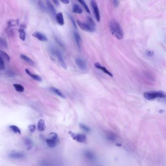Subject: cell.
Returning a JSON list of instances; mask_svg holds the SVG:
<instances>
[{
	"instance_id": "obj_1",
	"label": "cell",
	"mask_w": 166,
	"mask_h": 166,
	"mask_svg": "<svg viewBox=\"0 0 166 166\" xmlns=\"http://www.w3.org/2000/svg\"><path fill=\"white\" fill-rule=\"evenodd\" d=\"M110 29L113 36L118 40L122 39L124 36V32L120 24L115 20H112L110 23Z\"/></svg>"
},
{
	"instance_id": "obj_2",
	"label": "cell",
	"mask_w": 166,
	"mask_h": 166,
	"mask_svg": "<svg viewBox=\"0 0 166 166\" xmlns=\"http://www.w3.org/2000/svg\"><path fill=\"white\" fill-rule=\"evenodd\" d=\"M59 142L58 135L55 133H51L49 135L47 139H46V142L48 146L50 148L56 147Z\"/></svg>"
},
{
	"instance_id": "obj_3",
	"label": "cell",
	"mask_w": 166,
	"mask_h": 166,
	"mask_svg": "<svg viewBox=\"0 0 166 166\" xmlns=\"http://www.w3.org/2000/svg\"><path fill=\"white\" fill-rule=\"evenodd\" d=\"M144 95L145 99L149 100H153L157 98H164L166 97V95L161 91H151L145 93Z\"/></svg>"
},
{
	"instance_id": "obj_4",
	"label": "cell",
	"mask_w": 166,
	"mask_h": 166,
	"mask_svg": "<svg viewBox=\"0 0 166 166\" xmlns=\"http://www.w3.org/2000/svg\"><path fill=\"white\" fill-rule=\"evenodd\" d=\"M77 23L79 25L81 29L83 30L86 32H93L95 30V27H93L89 23H86L84 22H82L80 21H77Z\"/></svg>"
},
{
	"instance_id": "obj_5",
	"label": "cell",
	"mask_w": 166,
	"mask_h": 166,
	"mask_svg": "<svg viewBox=\"0 0 166 166\" xmlns=\"http://www.w3.org/2000/svg\"><path fill=\"white\" fill-rule=\"evenodd\" d=\"M69 133L73 139L79 143H85L86 141L87 138L85 135L81 133H74L71 132H69Z\"/></svg>"
},
{
	"instance_id": "obj_6",
	"label": "cell",
	"mask_w": 166,
	"mask_h": 166,
	"mask_svg": "<svg viewBox=\"0 0 166 166\" xmlns=\"http://www.w3.org/2000/svg\"><path fill=\"white\" fill-rule=\"evenodd\" d=\"M8 157L12 159H23L25 157V155L21 151H13L8 154Z\"/></svg>"
},
{
	"instance_id": "obj_7",
	"label": "cell",
	"mask_w": 166,
	"mask_h": 166,
	"mask_svg": "<svg viewBox=\"0 0 166 166\" xmlns=\"http://www.w3.org/2000/svg\"><path fill=\"white\" fill-rule=\"evenodd\" d=\"M91 4L93 10L94 11V14L95 16V19L98 22L100 21V13H99V11L98 6L97 5V3H96L95 1H91Z\"/></svg>"
},
{
	"instance_id": "obj_8",
	"label": "cell",
	"mask_w": 166,
	"mask_h": 166,
	"mask_svg": "<svg viewBox=\"0 0 166 166\" xmlns=\"http://www.w3.org/2000/svg\"><path fill=\"white\" fill-rule=\"evenodd\" d=\"M32 36L35 38H37L38 40L41 41H48V38L43 33L39 31H36L32 34Z\"/></svg>"
},
{
	"instance_id": "obj_9",
	"label": "cell",
	"mask_w": 166,
	"mask_h": 166,
	"mask_svg": "<svg viewBox=\"0 0 166 166\" xmlns=\"http://www.w3.org/2000/svg\"><path fill=\"white\" fill-rule=\"evenodd\" d=\"M75 61L77 66L82 70H85L87 68V63L84 59L81 58H77Z\"/></svg>"
},
{
	"instance_id": "obj_10",
	"label": "cell",
	"mask_w": 166,
	"mask_h": 166,
	"mask_svg": "<svg viewBox=\"0 0 166 166\" xmlns=\"http://www.w3.org/2000/svg\"><path fill=\"white\" fill-rule=\"evenodd\" d=\"M83 155H84V157L89 161H94L95 159V155L91 151H89V150L85 151L83 153Z\"/></svg>"
},
{
	"instance_id": "obj_11",
	"label": "cell",
	"mask_w": 166,
	"mask_h": 166,
	"mask_svg": "<svg viewBox=\"0 0 166 166\" xmlns=\"http://www.w3.org/2000/svg\"><path fill=\"white\" fill-rule=\"evenodd\" d=\"M56 56L57 57L58 60L59 61V63L61 64V66L63 67L64 69H67V66H66V63L64 61V59L63 58L62 54L59 50H57L56 51Z\"/></svg>"
},
{
	"instance_id": "obj_12",
	"label": "cell",
	"mask_w": 166,
	"mask_h": 166,
	"mask_svg": "<svg viewBox=\"0 0 166 166\" xmlns=\"http://www.w3.org/2000/svg\"><path fill=\"white\" fill-rule=\"evenodd\" d=\"M25 26L23 25H21L19 29V37L23 41H25V38H26V32H25Z\"/></svg>"
},
{
	"instance_id": "obj_13",
	"label": "cell",
	"mask_w": 166,
	"mask_h": 166,
	"mask_svg": "<svg viewBox=\"0 0 166 166\" xmlns=\"http://www.w3.org/2000/svg\"><path fill=\"white\" fill-rule=\"evenodd\" d=\"M25 72L27 73L28 76H29L30 77H31L32 79H34L35 81H38L39 82H41L42 81V79L40 76H38L37 75H35V74H32L30 72V71L28 70V69H25Z\"/></svg>"
},
{
	"instance_id": "obj_14",
	"label": "cell",
	"mask_w": 166,
	"mask_h": 166,
	"mask_svg": "<svg viewBox=\"0 0 166 166\" xmlns=\"http://www.w3.org/2000/svg\"><path fill=\"white\" fill-rule=\"evenodd\" d=\"M95 68H97V69H100L101 71H103L104 73H105V74H107L108 75L110 76L111 77H113V74L110 72H109L105 67H104V66L101 65L99 63H95Z\"/></svg>"
},
{
	"instance_id": "obj_15",
	"label": "cell",
	"mask_w": 166,
	"mask_h": 166,
	"mask_svg": "<svg viewBox=\"0 0 166 166\" xmlns=\"http://www.w3.org/2000/svg\"><path fill=\"white\" fill-rule=\"evenodd\" d=\"M56 20L58 24L63 25L64 24V18L61 12H59L56 15Z\"/></svg>"
},
{
	"instance_id": "obj_16",
	"label": "cell",
	"mask_w": 166,
	"mask_h": 166,
	"mask_svg": "<svg viewBox=\"0 0 166 166\" xmlns=\"http://www.w3.org/2000/svg\"><path fill=\"white\" fill-rule=\"evenodd\" d=\"M74 36L75 41H76L77 45L78 47L79 50H81V36L79 34L77 33V32L74 31Z\"/></svg>"
},
{
	"instance_id": "obj_17",
	"label": "cell",
	"mask_w": 166,
	"mask_h": 166,
	"mask_svg": "<svg viewBox=\"0 0 166 166\" xmlns=\"http://www.w3.org/2000/svg\"><path fill=\"white\" fill-rule=\"evenodd\" d=\"M46 125L45 124V120L43 119H40L38 123V129L40 131L43 132L45 130Z\"/></svg>"
},
{
	"instance_id": "obj_18",
	"label": "cell",
	"mask_w": 166,
	"mask_h": 166,
	"mask_svg": "<svg viewBox=\"0 0 166 166\" xmlns=\"http://www.w3.org/2000/svg\"><path fill=\"white\" fill-rule=\"evenodd\" d=\"M21 59H23V61H25V62H27L28 64H29L30 65H31V66L34 65L35 63L33 61V60L26 55L23 54L21 55Z\"/></svg>"
},
{
	"instance_id": "obj_19",
	"label": "cell",
	"mask_w": 166,
	"mask_h": 166,
	"mask_svg": "<svg viewBox=\"0 0 166 166\" xmlns=\"http://www.w3.org/2000/svg\"><path fill=\"white\" fill-rule=\"evenodd\" d=\"M50 90L52 92L54 93L55 94H56L57 95H59L60 97H62V98H65V95H63V94L61 92V91H59V89L56 88L55 87H51L50 88Z\"/></svg>"
},
{
	"instance_id": "obj_20",
	"label": "cell",
	"mask_w": 166,
	"mask_h": 166,
	"mask_svg": "<svg viewBox=\"0 0 166 166\" xmlns=\"http://www.w3.org/2000/svg\"><path fill=\"white\" fill-rule=\"evenodd\" d=\"M72 11L74 13L76 14H81L82 13V9L79 5L75 3L73 5Z\"/></svg>"
},
{
	"instance_id": "obj_21",
	"label": "cell",
	"mask_w": 166,
	"mask_h": 166,
	"mask_svg": "<svg viewBox=\"0 0 166 166\" xmlns=\"http://www.w3.org/2000/svg\"><path fill=\"white\" fill-rule=\"evenodd\" d=\"M25 144L27 149L28 150L31 149L33 145V142L29 138H27L25 140Z\"/></svg>"
},
{
	"instance_id": "obj_22",
	"label": "cell",
	"mask_w": 166,
	"mask_h": 166,
	"mask_svg": "<svg viewBox=\"0 0 166 166\" xmlns=\"http://www.w3.org/2000/svg\"><path fill=\"white\" fill-rule=\"evenodd\" d=\"M47 5L48 8L49 10V11L51 12V13L53 15H55L56 13V10L54 5L48 1H47Z\"/></svg>"
},
{
	"instance_id": "obj_23",
	"label": "cell",
	"mask_w": 166,
	"mask_h": 166,
	"mask_svg": "<svg viewBox=\"0 0 166 166\" xmlns=\"http://www.w3.org/2000/svg\"><path fill=\"white\" fill-rule=\"evenodd\" d=\"M10 130L14 132L15 133H17L19 135H21V131L18 127L16 125H11L9 126Z\"/></svg>"
},
{
	"instance_id": "obj_24",
	"label": "cell",
	"mask_w": 166,
	"mask_h": 166,
	"mask_svg": "<svg viewBox=\"0 0 166 166\" xmlns=\"http://www.w3.org/2000/svg\"><path fill=\"white\" fill-rule=\"evenodd\" d=\"M13 86L15 90L18 92H23L25 91V88L21 84H14L13 85Z\"/></svg>"
},
{
	"instance_id": "obj_25",
	"label": "cell",
	"mask_w": 166,
	"mask_h": 166,
	"mask_svg": "<svg viewBox=\"0 0 166 166\" xmlns=\"http://www.w3.org/2000/svg\"><path fill=\"white\" fill-rule=\"evenodd\" d=\"M1 57H2L3 59H5L7 61H10V57L8 56V55L5 53V51L1 50Z\"/></svg>"
},
{
	"instance_id": "obj_26",
	"label": "cell",
	"mask_w": 166,
	"mask_h": 166,
	"mask_svg": "<svg viewBox=\"0 0 166 166\" xmlns=\"http://www.w3.org/2000/svg\"><path fill=\"white\" fill-rule=\"evenodd\" d=\"M79 2L80 3L83 5V7L85 9V10H86V11L88 13L90 14V10H89V8H88V5H87V4L85 2V1H83V0H81V1H79Z\"/></svg>"
},
{
	"instance_id": "obj_27",
	"label": "cell",
	"mask_w": 166,
	"mask_h": 166,
	"mask_svg": "<svg viewBox=\"0 0 166 166\" xmlns=\"http://www.w3.org/2000/svg\"><path fill=\"white\" fill-rule=\"evenodd\" d=\"M79 127L81 128L82 130L84 131L85 132H89L90 131V129L89 127L87 126L86 125L83 124H80L79 125Z\"/></svg>"
},
{
	"instance_id": "obj_28",
	"label": "cell",
	"mask_w": 166,
	"mask_h": 166,
	"mask_svg": "<svg viewBox=\"0 0 166 166\" xmlns=\"http://www.w3.org/2000/svg\"><path fill=\"white\" fill-rule=\"evenodd\" d=\"M41 166H53L52 163H51V161H48V160H43L41 163Z\"/></svg>"
},
{
	"instance_id": "obj_29",
	"label": "cell",
	"mask_w": 166,
	"mask_h": 166,
	"mask_svg": "<svg viewBox=\"0 0 166 166\" xmlns=\"http://www.w3.org/2000/svg\"><path fill=\"white\" fill-rule=\"evenodd\" d=\"M107 138L109 140L111 141H114L115 140V136L112 133H108L107 135Z\"/></svg>"
},
{
	"instance_id": "obj_30",
	"label": "cell",
	"mask_w": 166,
	"mask_h": 166,
	"mask_svg": "<svg viewBox=\"0 0 166 166\" xmlns=\"http://www.w3.org/2000/svg\"><path fill=\"white\" fill-rule=\"evenodd\" d=\"M87 20L88 23H89L90 25H91L93 27H95V23L94 20H93V19L91 17H87Z\"/></svg>"
},
{
	"instance_id": "obj_31",
	"label": "cell",
	"mask_w": 166,
	"mask_h": 166,
	"mask_svg": "<svg viewBox=\"0 0 166 166\" xmlns=\"http://www.w3.org/2000/svg\"><path fill=\"white\" fill-rule=\"evenodd\" d=\"M5 68V65L4 63L3 58L2 57H0V69L1 71H3Z\"/></svg>"
},
{
	"instance_id": "obj_32",
	"label": "cell",
	"mask_w": 166,
	"mask_h": 166,
	"mask_svg": "<svg viewBox=\"0 0 166 166\" xmlns=\"http://www.w3.org/2000/svg\"><path fill=\"white\" fill-rule=\"evenodd\" d=\"M0 45L3 48H7V41H5V40H4L3 38H1L0 40Z\"/></svg>"
},
{
	"instance_id": "obj_33",
	"label": "cell",
	"mask_w": 166,
	"mask_h": 166,
	"mask_svg": "<svg viewBox=\"0 0 166 166\" xmlns=\"http://www.w3.org/2000/svg\"><path fill=\"white\" fill-rule=\"evenodd\" d=\"M68 16H69V18L71 20V21H72V23L73 25L74 26V27L75 29H77V25H76V23L75 21V20H74L73 17L71 15H69L68 14Z\"/></svg>"
},
{
	"instance_id": "obj_34",
	"label": "cell",
	"mask_w": 166,
	"mask_h": 166,
	"mask_svg": "<svg viewBox=\"0 0 166 166\" xmlns=\"http://www.w3.org/2000/svg\"><path fill=\"white\" fill-rule=\"evenodd\" d=\"M9 25L10 27H13V26H16L18 24V22H17L16 21H14V20H11L9 21Z\"/></svg>"
},
{
	"instance_id": "obj_35",
	"label": "cell",
	"mask_w": 166,
	"mask_h": 166,
	"mask_svg": "<svg viewBox=\"0 0 166 166\" xmlns=\"http://www.w3.org/2000/svg\"><path fill=\"white\" fill-rule=\"evenodd\" d=\"M28 129L30 132L33 133L36 130V126L34 125H30L28 126Z\"/></svg>"
},
{
	"instance_id": "obj_36",
	"label": "cell",
	"mask_w": 166,
	"mask_h": 166,
	"mask_svg": "<svg viewBox=\"0 0 166 166\" xmlns=\"http://www.w3.org/2000/svg\"><path fill=\"white\" fill-rule=\"evenodd\" d=\"M55 40H56V42L58 43V44L60 45V46L63 47H64V45H63V42L61 41V40H59V39L58 38H55Z\"/></svg>"
},
{
	"instance_id": "obj_37",
	"label": "cell",
	"mask_w": 166,
	"mask_h": 166,
	"mask_svg": "<svg viewBox=\"0 0 166 166\" xmlns=\"http://www.w3.org/2000/svg\"><path fill=\"white\" fill-rule=\"evenodd\" d=\"M39 6L40 7V8L41 9V10H43V11H45V5H43V3H42V2H39Z\"/></svg>"
},
{
	"instance_id": "obj_38",
	"label": "cell",
	"mask_w": 166,
	"mask_h": 166,
	"mask_svg": "<svg viewBox=\"0 0 166 166\" xmlns=\"http://www.w3.org/2000/svg\"><path fill=\"white\" fill-rule=\"evenodd\" d=\"M146 54L147 56H149V57H151L154 55V52L153 51H150V50H146Z\"/></svg>"
},
{
	"instance_id": "obj_39",
	"label": "cell",
	"mask_w": 166,
	"mask_h": 166,
	"mask_svg": "<svg viewBox=\"0 0 166 166\" xmlns=\"http://www.w3.org/2000/svg\"><path fill=\"white\" fill-rule=\"evenodd\" d=\"M7 75H8V76H10V77H13L14 75V73L11 71H9L7 73Z\"/></svg>"
},
{
	"instance_id": "obj_40",
	"label": "cell",
	"mask_w": 166,
	"mask_h": 166,
	"mask_svg": "<svg viewBox=\"0 0 166 166\" xmlns=\"http://www.w3.org/2000/svg\"><path fill=\"white\" fill-rule=\"evenodd\" d=\"M113 4H114V5L115 6V7H117L119 5V1H113Z\"/></svg>"
},
{
	"instance_id": "obj_41",
	"label": "cell",
	"mask_w": 166,
	"mask_h": 166,
	"mask_svg": "<svg viewBox=\"0 0 166 166\" xmlns=\"http://www.w3.org/2000/svg\"><path fill=\"white\" fill-rule=\"evenodd\" d=\"M61 2L64 4H68L70 3L69 0H65V1H61Z\"/></svg>"
},
{
	"instance_id": "obj_42",
	"label": "cell",
	"mask_w": 166,
	"mask_h": 166,
	"mask_svg": "<svg viewBox=\"0 0 166 166\" xmlns=\"http://www.w3.org/2000/svg\"><path fill=\"white\" fill-rule=\"evenodd\" d=\"M53 2L56 5H59V2L58 1H53Z\"/></svg>"
}]
</instances>
